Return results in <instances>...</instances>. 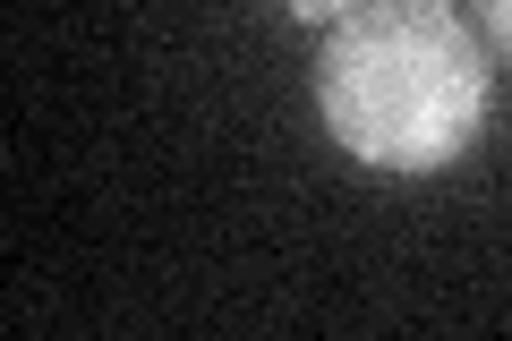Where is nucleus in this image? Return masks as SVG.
Returning <instances> with one entry per match:
<instances>
[{"instance_id": "nucleus-1", "label": "nucleus", "mask_w": 512, "mask_h": 341, "mask_svg": "<svg viewBox=\"0 0 512 341\" xmlns=\"http://www.w3.org/2000/svg\"><path fill=\"white\" fill-rule=\"evenodd\" d=\"M487 52L444 0H367L316 52V111L333 145L376 171H444L487 128Z\"/></svg>"}, {"instance_id": "nucleus-2", "label": "nucleus", "mask_w": 512, "mask_h": 341, "mask_svg": "<svg viewBox=\"0 0 512 341\" xmlns=\"http://www.w3.org/2000/svg\"><path fill=\"white\" fill-rule=\"evenodd\" d=\"M478 18H487V35H495V52L512 60V0H478Z\"/></svg>"}, {"instance_id": "nucleus-3", "label": "nucleus", "mask_w": 512, "mask_h": 341, "mask_svg": "<svg viewBox=\"0 0 512 341\" xmlns=\"http://www.w3.org/2000/svg\"><path fill=\"white\" fill-rule=\"evenodd\" d=\"M299 18H350V9H367V0H291Z\"/></svg>"}]
</instances>
